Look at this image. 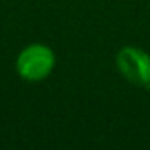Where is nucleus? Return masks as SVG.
Listing matches in <instances>:
<instances>
[{"label":"nucleus","mask_w":150,"mask_h":150,"mask_svg":"<svg viewBox=\"0 0 150 150\" xmlns=\"http://www.w3.org/2000/svg\"><path fill=\"white\" fill-rule=\"evenodd\" d=\"M55 66V55L45 45L34 44L20 53L16 60L18 74L26 81H40L52 73Z\"/></svg>","instance_id":"f257e3e1"},{"label":"nucleus","mask_w":150,"mask_h":150,"mask_svg":"<svg viewBox=\"0 0 150 150\" xmlns=\"http://www.w3.org/2000/svg\"><path fill=\"white\" fill-rule=\"evenodd\" d=\"M116 65L120 73L144 89H150V55L136 47H124L118 52Z\"/></svg>","instance_id":"f03ea898"}]
</instances>
